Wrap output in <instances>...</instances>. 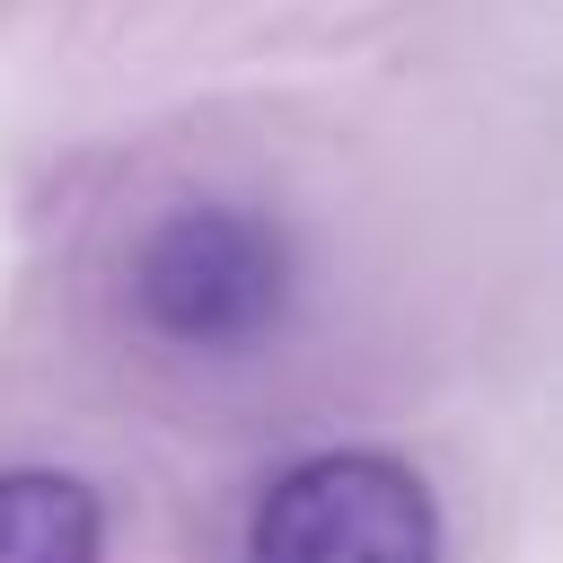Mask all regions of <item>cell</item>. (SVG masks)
<instances>
[{
    "label": "cell",
    "mask_w": 563,
    "mask_h": 563,
    "mask_svg": "<svg viewBox=\"0 0 563 563\" xmlns=\"http://www.w3.org/2000/svg\"><path fill=\"white\" fill-rule=\"evenodd\" d=\"M132 308L150 334L185 352H238L290 308V238L238 202L167 211L132 255Z\"/></svg>",
    "instance_id": "1"
},
{
    "label": "cell",
    "mask_w": 563,
    "mask_h": 563,
    "mask_svg": "<svg viewBox=\"0 0 563 563\" xmlns=\"http://www.w3.org/2000/svg\"><path fill=\"white\" fill-rule=\"evenodd\" d=\"M246 563H440V501L405 457L325 449L255 501Z\"/></svg>",
    "instance_id": "2"
},
{
    "label": "cell",
    "mask_w": 563,
    "mask_h": 563,
    "mask_svg": "<svg viewBox=\"0 0 563 563\" xmlns=\"http://www.w3.org/2000/svg\"><path fill=\"white\" fill-rule=\"evenodd\" d=\"M106 554V510L79 475L18 466L0 475V563H97Z\"/></svg>",
    "instance_id": "3"
}]
</instances>
